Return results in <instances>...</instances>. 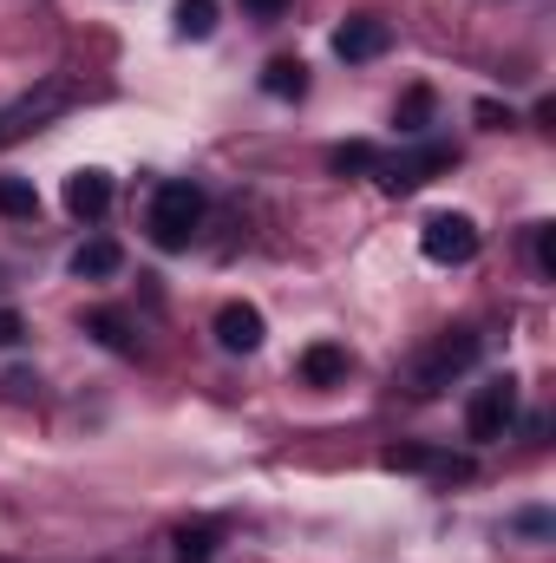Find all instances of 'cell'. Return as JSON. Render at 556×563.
I'll use <instances>...</instances> for the list:
<instances>
[{"label": "cell", "mask_w": 556, "mask_h": 563, "mask_svg": "<svg viewBox=\"0 0 556 563\" xmlns=\"http://www.w3.org/2000/svg\"><path fill=\"white\" fill-rule=\"evenodd\" d=\"M197 223H203V190H197L190 177H170V184H157V197H151V217H144L151 243H157V250H190Z\"/></svg>", "instance_id": "obj_1"}, {"label": "cell", "mask_w": 556, "mask_h": 563, "mask_svg": "<svg viewBox=\"0 0 556 563\" xmlns=\"http://www.w3.org/2000/svg\"><path fill=\"white\" fill-rule=\"evenodd\" d=\"M478 347H485V341H478L471 328H452V334H438V341H432V347H425V354L413 361L407 387H413L419 400H432L438 387H452V380H458V374L478 361Z\"/></svg>", "instance_id": "obj_2"}, {"label": "cell", "mask_w": 556, "mask_h": 563, "mask_svg": "<svg viewBox=\"0 0 556 563\" xmlns=\"http://www.w3.org/2000/svg\"><path fill=\"white\" fill-rule=\"evenodd\" d=\"M511 420H518V380H485V387L471 394V407H465V432H471L478 445L504 439Z\"/></svg>", "instance_id": "obj_3"}, {"label": "cell", "mask_w": 556, "mask_h": 563, "mask_svg": "<svg viewBox=\"0 0 556 563\" xmlns=\"http://www.w3.org/2000/svg\"><path fill=\"white\" fill-rule=\"evenodd\" d=\"M419 250H425L432 263H471V256H478V223L458 217V210H438V217H425Z\"/></svg>", "instance_id": "obj_4"}, {"label": "cell", "mask_w": 556, "mask_h": 563, "mask_svg": "<svg viewBox=\"0 0 556 563\" xmlns=\"http://www.w3.org/2000/svg\"><path fill=\"white\" fill-rule=\"evenodd\" d=\"M380 170V184L393 190V197H407L419 184H432L438 170H452V144H419V151H400V157H387V164H374Z\"/></svg>", "instance_id": "obj_5"}, {"label": "cell", "mask_w": 556, "mask_h": 563, "mask_svg": "<svg viewBox=\"0 0 556 563\" xmlns=\"http://www.w3.org/2000/svg\"><path fill=\"white\" fill-rule=\"evenodd\" d=\"M66 99H73V92H66V86L53 79V86L26 92V99H13V106H0V144H13L20 132H40V125H46V119H53V112H59Z\"/></svg>", "instance_id": "obj_6"}, {"label": "cell", "mask_w": 556, "mask_h": 563, "mask_svg": "<svg viewBox=\"0 0 556 563\" xmlns=\"http://www.w3.org/2000/svg\"><path fill=\"white\" fill-rule=\"evenodd\" d=\"M387 40H393V33H387V20H374V13H354V20L334 33V53H341L347 66H360V59H380V53H387Z\"/></svg>", "instance_id": "obj_7"}, {"label": "cell", "mask_w": 556, "mask_h": 563, "mask_svg": "<svg viewBox=\"0 0 556 563\" xmlns=\"http://www.w3.org/2000/svg\"><path fill=\"white\" fill-rule=\"evenodd\" d=\"M216 341H223L230 354H256V347H263V308L230 301V308L216 314Z\"/></svg>", "instance_id": "obj_8"}, {"label": "cell", "mask_w": 556, "mask_h": 563, "mask_svg": "<svg viewBox=\"0 0 556 563\" xmlns=\"http://www.w3.org/2000/svg\"><path fill=\"white\" fill-rule=\"evenodd\" d=\"M66 210H73L79 223H99V217L112 210V177H105V170H79V177L66 184Z\"/></svg>", "instance_id": "obj_9"}, {"label": "cell", "mask_w": 556, "mask_h": 563, "mask_svg": "<svg viewBox=\"0 0 556 563\" xmlns=\"http://www.w3.org/2000/svg\"><path fill=\"white\" fill-rule=\"evenodd\" d=\"M387 472H438V478H471V459L425 452V445H393V452H387Z\"/></svg>", "instance_id": "obj_10"}, {"label": "cell", "mask_w": 556, "mask_h": 563, "mask_svg": "<svg viewBox=\"0 0 556 563\" xmlns=\"http://www.w3.org/2000/svg\"><path fill=\"white\" fill-rule=\"evenodd\" d=\"M301 380H308V387H334V380H347V347H341V341H314V347L301 354Z\"/></svg>", "instance_id": "obj_11"}, {"label": "cell", "mask_w": 556, "mask_h": 563, "mask_svg": "<svg viewBox=\"0 0 556 563\" xmlns=\"http://www.w3.org/2000/svg\"><path fill=\"white\" fill-rule=\"evenodd\" d=\"M119 263H125V250H119L112 236H92V243H79V256H73V276L105 282V276H119Z\"/></svg>", "instance_id": "obj_12"}, {"label": "cell", "mask_w": 556, "mask_h": 563, "mask_svg": "<svg viewBox=\"0 0 556 563\" xmlns=\"http://www.w3.org/2000/svg\"><path fill=\"white\" fill-rule=\"evenodd\" d=\"M263 92H269V99H301V92H308V66H301V59H269V66H263Z\"/></svg>", "instance_id": "obj_13"}, {"label": "cell", "mask_w": 556, "mask_h": 563, "mask_svg": "<svg viewBox=\"0 0 556 563\" xmlns=\"http://www.w3.org/2000/svg\"><path fill=\"white\" fill-rule=\"evenodd\" d=\"M223 544V525H184L177 531V563H210Z\"/></svg>", "instance_id": "obj_14"}, {"label": "cell", "mask_w": 556, "mask_h": 563, "mask_svg": "<svg viewBox=\"0 0 556 563\" xmlns=\"http://www.w3.org/2000/svg\"><path fill=\"white\" fill-rule=\"evenodd\" d=\"M86 328L112 347V354H138V341H132V328H125V314H112V308H92L86 314Z\"/></svg>", "instance_id": "obj_15"}, {"label": "cell", "mask_w": 556, "mask_h": 563, "mask_svg": "<svg viewBox=\"0 0 556 563\" xmlns=\"http://www.w3.org/2000/svg\"><path fill=\"white\" fill-rule=\"evenodd\" d=\"M177 33L184 40H210L216 33V0H177Z\"/></svg>", "instance_id": "obj_16"}, {"label": "cell", "mask_w": 556, "mask_h": 563, "mask_svg": "<svg viewBox=\"0 0 556 563\" xmlns=\"http://www.w3.org/2000/svg\"><path fill=\"white\" fill-rule=\"evenodd\" d=\"M0 217H40V190L26 177H0Z\"/></svg>", "instance_id": "obj_17"}, {"label": "cell", "mask_w": 556, "mask_h": 563, "mask_svg": "<svg viewBox=\"0 0 556 563\" xmlns=\"http://www.w3.org/2000/svg\"><path fill=\"white\" fill-rule=\"evenodd\" d=\"M393 119H400V132H407V139H419V132H425V119H432V92L413 86V92L400 99V112H393Z\"/></svg>", "instance_id": "obj_18"}, {"label": "cell", "mask_w": 556, "mask_h": 563, "mask_svg": "<svg viewBox=\"0 0 556 563\" xmlns=\"http://www.w3.org/2000/svg\"><path fill=\"white\" fill-rule=\"evenodd\" d=\"M327 164L347 177V170H374L380 157H374V144H334V151H327Z\"/></svg>", "instance_id": "obj_19"}, {"label": "cell", "mask_w": 556, "mask_h": 563, "mask_svg": "<svg viewBox=\"0 0 556 563\" xmlns=\"http://www.w3.org/2000/svg\"><path fill=\"white\" fill-rule=\"evenodd\" d=\"M20 341H26V321L13 308H0V347H20Z\"/></svg>", "instance_id": "obj_20"}, {"label": "cell", "mask_w": 556, "mask_h": 563, "mask_svg": "<svg viewBox=\"0 0 556 563\" xmlns=\"http://www.w3.org/2000/svg\"><path fill=\"white\" fill-rule=\"evenodd\" d=\"M537 269L556 276V230H537Z\"/></svg>", "instance_id": "obj_21"}, {"label": "cell", "mask_w": 556, "mask_h": 563, "mask_svg": "<svg viewBox=\"0 0 556 563\" xmlns=\"http://www.w3.org/2000/svg\"><path fill=\"white\" fill-rule=\"evenodd\" d=\"M478 125H491V132H498V125H511V112H504V106H491V99H485V106H478Z\"/></svg>", "instance_id": "obj_22"}, {"label": "cell", "mask_w": 556, "mask_h": 563, "mask_svg": "<svg viewBox=\"0 0 556 563\" xmlns=\"http://www.w3.org/2000/svg\"><path fill=\"white\" fill-rule=\"evenodd\" d=\"M243 7H249L256 20H276V13H288V0H243Z\"/></svg>", "instance_id": "obj_23"}]
</instances>
